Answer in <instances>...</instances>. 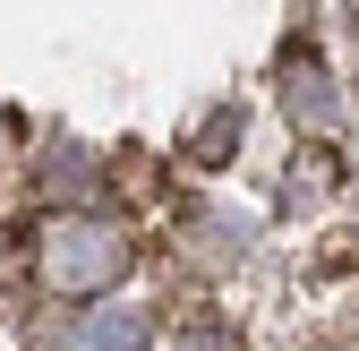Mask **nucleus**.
Here are the masks:
<instances>
[{
  "mask_svg": "<svg viewBox=\"0 0 359 351\" xmlns=\"http://www.w3.org/2000/svg\"><path fill=\"white\" fill-rule=\"evenodd\" d=\"M146 343H154V334H146V317H137V309H95V317H86L60 351H146Z\"/></svg>",
  "mask_w": 359,
  "mask_h": 351,
  "instance_id": "f03ea898",
  "label": "nucleus"
},
{
  "mask_svg": "<svg viewBox=\"0 0 359 351\" xmlns=\"http://www.w3.org/2000/svg\"><path fill=\"white\" fill-rule=\"evenodd\" d=\"M128 266H137L128 232L86 223V214H69V223H43V240H34V283H43V291H60V300H103Z\"/></svg>",
  "mask_w": 359,
  "mask_h": 351,
  "instance_id": "f257e3e1",
  "label": "nucleus"
}]
</instances>
